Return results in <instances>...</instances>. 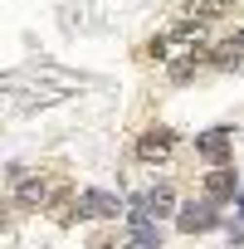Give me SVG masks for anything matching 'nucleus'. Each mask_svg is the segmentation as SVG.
Here are the masks:
<instances>
[{"mask_svg":"<svg viewBox=\"0 0 244 249\" xmlns=\"http://www.w3.org/2000/svg\"><path fill=\"white\" fill-rule=\"evenodd\" d=\"M195 152H200L210 166H225V161H229V152H234V132L210 127V132H200V137H195Z\"/></svg>","mask_w":244,"mask_h":249,"instance_id":"obj_1","label":"nucleus"},{"mask_svg":"<svg viewBox=\"0 0 244 249\" xmlns=\"http://www.w3.org/2000/svg\"><path fill=\"white\" fill-rule=\"evenodd\" d=\"M78 215L83 220H117L122 215V200L112 191H83L78 196Z\"/></svg>","mask_w":244,"mask_h":249,"instance_id":"obj_2","label":"nucleus"},{"mask_svg":"<svg viewBox=\"0 0 244 249\" xmlns=\"http://www.w3.org/2000/svg\"><path fill=\"white\" fill-rule=\"evenodd\" d=\"M220 225V215H215V205L210 200H191V205H181V215H176V230H186V234H205V230H215Z\"/></svg>","mask_w":244,"mask_h":249,"instance_id":"obj_3","label":"nucleus"},{"mask_svg":"<svg viewBox=\"0 0 244 249\" xmlns=\"http://www.w3.org/2000/svg\"><path fill=\"white\" fill-rule=\"evenodd\" d=\"M171 147H176V142H171V132H166V127H152V132L137 142V157H142V161H166V157H171Z\"/></svg>","mask_w":244,"mask_h":249,"instance_id":"obj_4","label":"nucleus"},{"mask_svg":"<svg viewBox=\"0 0 244 249\" xmlns=\"http://www.w3.org/2000/svg\"><path fill=\"white\" fill-rule=\"evenodd\" d=\"M205 200L215 205V200H234V171L229 166H215L210 176H205Z\"/></svg>","mask_w":244,"mask_h":249,"instance_id":"obj_5","label":"nucleus"},{"mask_svg":"<svg viewBox=\"0 0 244 249\" xmlns=\"http://www.w3.org/2000/svg\"><path fill=\"white\" fill-rule=\"evenodd\" d=\"M147 215H171V205H176V196H171V186H152L147 196Z\"/></svg>","mask_w":244,"mask_h":249,"instance_id":"obj_6","label":"nucleus"},{"mask_svg":"<svg viewBox=\"0 0 244 249\" xmlns=\"http://www.w3.org/2000/svg\"><path fill=\"white\" fill-rule=\"evenodd\" d=\"M234 5V0H200V5H195V20H215V15H225Z\"/></svg>","mask_w":244,"mask_h":249,"instance_id":"obj_7","label":"nucleus"},{"mask_svg":"<svg viewBox=\"0 0 244 249\" xmlns=\"http://www.w3.org/2000/svg\"><path fill=\"white\" fill-rule=\"evenodd\" d=\"M229 239H244V200H239V220L229 225Z\"/></svg>","mask_w":244,"mask_h":249,"instance_id":"obj_8","label":"nucleus"},{"mask_svg":"<svg viewBox=\"0 0 244 249\" xmlns=\"http://www.w3.org/2000/svg\"><path fill=\"white\" fill-rule=\"evenodd\" d=\"M234 44H239V49H244V35H239V39H234Z\"/></svg>","mask_w":244,"mask_h":249,"instance_id":"obj_9","label":"nucleus"}]
</instances>
